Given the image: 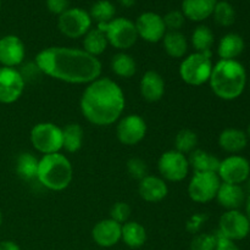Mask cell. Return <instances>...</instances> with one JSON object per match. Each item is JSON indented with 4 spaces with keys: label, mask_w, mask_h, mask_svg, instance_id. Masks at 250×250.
I'll use <instances>...</instances> for the list:
<instances>
[{
    "label": "cell",
    "mask_w": 250,
    "mask_h": 250,
    "mask_svg": "<svg viewBox=\"0 0 250 250\" xmlns=\"http://www.w3.org/2000/svg\"><path fill=\"white\" fill-rule=\"evenodd\" d=\"M20 73L22 75V77H23L24 82H34V81L38 80L39 77H41L43 73H42V71L39 70V67L37 66V63L34 62H27V63H23L22 65V68L21 70H19Z\"/></svg>",
    "instance_id": "obj_39"
},
{
    "label": "cell",
    "mask_w": 250,
    "mask_h": 250,
    "mask_svg": "<svg viewBox=\"0 0 250 250\" xmlns=\"http://www.w3.org/2000/svg\"><path fill=\"white\" fill-rule=\"evenodd\" d=\"M217 244V234L199 233L194 234L189 244L190 250H215Z\"/></svg>",
    "instance_id": "obj_35"
},
{
    "label": "cell",
    "mask_w": 250,
    "mask_h": 250,
    "mask_svg": "<svg viewBox=\"0 0 250 250\" xmlns=\"http://www.w3.org/2000/svg\"><path fill=\"white\" fill-rule=\"evenodd\" d=\"M110 66H111L112 72L120 78L128 80V78L133 77L137 72L136 60L129 54L125 53V51L115 54L111 59Z\"/></svg>",
    "instance_id": "obj_27"
},
{
    "label": "cell",
    "mask_w": 250,
    "mask_h": 250,
    "mask_svg": "<svg viewBox=\"0 0 250 250\" xmlns=\"http://www.w3.org/2000/svg\"><path fill=\"white\" fill-rule=\"evenodd\" d=\"M142 98L148 103H156L165 94V81L159 72L149 70L142 76L139 82Z\"/></svg>",
    "instance_id": "obj_19"
},
{
    "label": "cell",
    "mask_w": 250,
    "mask_h": 250,
    "mask_svg": "<svg viewBox=\"0 0 250 250\" xmlns=\"http://www.w3.org/2000/svg\"><path fill=\"white\" fill-rule=\"evenodd\" d=\"M215 199L226 210H239L244 205L247 193L241 185L221 183Z\"/></svg>",
    "instance_id": "obj_20"
},
{
    "label": "cell",
    "mask_w": 250,
    "mask_h": 250,
    "mask_svg": "<svg viewBox=\"0 0 250 250\" xmlns=\"http://www.w3.org/2000/svg\"><path fill=\"white\" fill-rule=\"evenodd\" d=\"M217 142L222 150L231 155H237L247 148L249 139L247 137L246 131L234 128V127H229L219 134Z\"/></svg>",
    "instance_id": "obj_21"
},
{
    "label": "cell",
    "mask_w": 250,
    "mask_h": 250,
    "mask_svg": "<svg viewBox=\"0 0 250 250\" xmlns=\"http://www.w3.org/2000/svg\"><path fill=\"white\" fill-rule=\"evenodd\" d=\"M39 159L32 153H21L16 161V172L22 180L32 181L37 178Z\"/></svg>",
    "instance_id": "obj_31"
},
{
    "label": "cell",
    "mask_w": 250,
    "mask_h": 250,
    "mask_svg": "<svg viewBox=\"0 0 250 250\" xmlns=\"http://www.w3.org/2000/svg\"><path fill=\"white\" fill-rule=\"evenodd\" d=\"M244 208H246V212H244V214L247 215V217H248L250 221V193L247 195L246 203H244Z\"/></svg>",
    "instance_id": "obj_44"
},
{
    "label": "cell",
    "mask_w": 250,
    "mask_h": 250,
    "mask_svg": "<svg viewBox=\"0 0 250 250\" xmlns=\"http://www.w3.org/2000/svg\"><path fill=\"white\" fill-rule=\"evenodd\" d=\"M84 131L78 124H68L62 128V149L67 153H77L83 146Z\"/></svg>",
    "instance_id": "obj_28"
},
{
    "label": "cell",
    "mask_w": 250,
    "mask_h": 250,
    "mask_svg": "<svg viewBox=\"0 0 250 250\" xmlns=\"http://www.w3.org/2000/svg\"><path fill=\"white\" fill-rule=\"evenodd\" d=\"M115 14H116V9L109 0H98L93 4L89 12L92 21L97 22V24L107 23L115 19Z\"/></svg>",
    "instance_id": "obj_32"
},
{
    "label": "cell",
    "mask_w": 250,
    "mask_h": 250,
    "mask_svg": "<svg viewBox=\"0 0 250 250\" xmlns=\"http://www.w3.org/2000/svg\"><path fill=\"white\" fill-rule=\"evenodd\" d=\"M34 62L43 75L70 84H89L102 77L103 65L83 49L49 46L36 55Z\"/></svg>",
    "instance_id": "obj_1"
},
{
    "label": "cell",
    "mask_w": 250,
    "mask_h": 250,
    "mask_svg": "<svg viewBox=\"0 0 250 250\" xmlns=\"http://www.w3.org/2000/svg\"><path fill=\"white\" fill-rule=\"evenodd\" d=\"M247 182H248V192L250 193V178L248 181H247Z\"/></svg>",
    "instance_id": "obj_48"
},
{
    "label": "cell",
    "mask_w": 250,
    "mask_h": 250,
    "mask_svg": "<svg viewBox=\"0 0 250 250\" xmlns=\"http://www.w3.org/2000/svg\"><path fill=\"white\" fill-rule=\"evenodd\" d=\"M175 150L182 154H190L193 150L197 149L198 136L192 129H181L175 137Z\"/></svg>",
    "instance_id": "obj_34"
},
{
    "label": "cell",
    "mask_w": 250,
    "mask_h": 250,
    "mask_svg": "<svg viewBox=\"0 0 250 250\" xmlns=\"http://www.w3.org/2000/svg\"><path fill=\"white\" fill-rule=\"evenodd\" d=\"M215 36L211 28L205 24H199L192 32L190 43L197 53H210L214 45Z\"/></svg>",
    "instance_id": "obj_30"
},
{
    "label": "cell",
    "mask_w": 250,
    "mask_h": 250,
    "mask_svg": "<svg viewBox=\"0 0 250 250\" xmlns=\"http://www.w3.org/2000/svg\"><path fill=\"white\" fill-rule=\"evenodd\" d=\"M163 45L170 58L182 59L188 51V41L181 31H167L163 38Z\"/></svg>",
    "instance_id": "obj_26"
},
{
    "label": "cell",
    "mask_w": 250,
    "mask_h": 250,
    "mask_svg": "<svg viewBox=\"0 0 250 250\" xmlns=\"http://www.w3.org/2000/svg\"><path fill=\"white\" fill-rule=\"evenodd\" d=\"M246 133H247V137H248V139H250V124L248 125V127H247Z\"/></svg>",
    "instance_id": "obj_46"
},
{
    "label": "cell",
    "mask_w": 250,
    "mask_h": 250,
    "mask_svg": "<svg viewBox=\"0 0 250 250\" xmlns=\"http://www.w3.org/2000/svg\"><path fill=\"white\" fill-rule=\"evenodd\" d=\"M119 1L124 7H132L136 4L137 0H119Z\"/></svg>",
    "instance_id": "obj_45"
},
{
    "label": "cell",
    "mask_w": 250,
    "mask_h": 250,
    "mask_svg": "<svg viewBox=\"0 0 250 250\" xmlns=\"http://www.w3.org/2000/svg\"><path fill=\"white\" fill-rule=\"evenodd\" d=\"M146 229L137 221H127L122 225L121 241L131 249H138L146 244Z\"/></svg>",
    "instance_id": "obj_25"
},
{
    "label": "cell",
    "mask_w": 250,
    "mask_h": 250,
    "mask_svg": "<svg viewBox=\"0 0 250 250\" xmlns=\"http://www.w3.org/2000/svg\"><path fill=\"white\" fill-rule=\"evenodd\" d=\"M158 170L163 180L181 182L188 176L190 166L185 154L172 149L161 154L158 160Z\"/></svg>",
    "instance_id": "obj_10"
},
{
    "label": "cell",
    "mask_w": 250,
    "mask_h": 250,
    "mask_svg": "<svg viewBox=\"0 0 250 250\" xmlns=\"http://www.w3.org/2000/svg\"><path fill=\"white\" fill-rule=\"evenodd\" d=\"M2 225V215H1V211H0V226Z\"/></svg>",
    "instance_id": "obj_47"
},
{
    "label": "cell",
    "mask_w": 250,
    "mask_h": 250,
    "mask_svg": "<svg viewBox=\"0 0 250 250\" xmlns=\"http://www.w3.org/2000/svg\"><path fill=\"white\" fill-rule=\"evenodd\" d=\"M138 193L144 202L159 203L167 197L168 187L166 181L159 176L146 175L139 181Z\"/></svg>",
    "instance_id": "obj_18"
},
{
    "label": "cell",
    "mask_w": 250,
    "mask_h": 250,
    "mask_svg": "<svg viewBox=\"0 0 250 250\" xmlns=\"http://www.w3.org/2000/svg\"><path fill=\"white\" fill-rule=\"evenodd\" d=\"M97 28L106 36L107 43L117 50H128L138 41L136 24L126 17H115L107 23H98Z\"/></svg>",
    "instance_id": "obj_6"
},
{
    "label": "cell",
    "mask_w": 250,
    "mask_h": 250,
    "mask_svg": "<svg viewBox=\"0 0 250 250\" xmlns=\"http://www.w3.org/2000/svg\"><path fill=\"white\" fill-rule=\"evenodd\" d=\"M207 221L208 216L205 214H194L188 219L187 224H186V229H187L189 233L197 234L202 231L203 226H204Z\"/></svg>",
    "instance_id": "obj_40"
},
{
    "label": "cell",
    "mask_w": 250,
    "mask_h": 250,
    "mask_svg": "<svg viewBox=\"0 0 250 250\" xmlns=\"http://www.w3.org/2000/svg\"><path fill=\"white\" fill-rule=\"evenodd\" d=\"M126 106L122 88L109 77H99L87 84L80 100L84 119L94 126H111L121 119Z\"/></svg>",
    "instance_id": "obj_2"
},
{
    "label": "cell",
    "mask_w": 250,
    "mask_h": 250,
    "mask_svg": "<svg viewBox=\"0 0 250 250\" xmlns=\"http://www.w3.org/2000/svg\"><path fill=\"white\" fill-rule=\"evenodd\" d=\"M26 82L17 68L0 67V103L12 104L23 94Z\"/></svg>",
    "instance_id": "obj_14"
},
{
    "label": "cell",
    "mask_w": 250,
    "mask_h": 250,
    "mask_svg": "<svg viewBox=\"0 0 250 250\" xmlns=\"http://www.w3.org/2000/svg\"><path fill=\"white\" fill-rule=\"evenodd\" d=\"M146 134V122L137 114L121 117L116 126V137L124 146H133L141 143Z\"/></svg>",
    "instance_id": "obj_13"
},
{
    "label": "cell",
    "mask_w": 250,
    "mask_h": 250,
    "mask_svg": "<svg viewBox=\"0 0 250 250\" xmlns=\"http://www.w3.org/2000/svg\"><path fill=\"white\" fill-rule=\"evenodd\" d=\"M134 24L138 38H142L148 43H158L163 41L164 36L167 32L163 16L153 11H146L139 15Z\"/></svg>",
    "instance_id": "obj_15"
},
{
    "label": "cell",
    "mask_w": 250,
    "mask_h": 250,
    "mask_svg": "<svg viewBox=\"0 0 250 250\" xmlns=\"http://www.w3.org/2000/svg\"><path fill=\"white\" fill-rule=\"evenodd\" d=\"M92 17L82 7H70L58 19V28L71 39L83 38L92 28Z\"/></svg>",
    "instance_id": "obj_8"
},
{
    "label": "cell",
    "mask_w": 250,
    "mask_h": 250,
    "mask_svg": "<svg viewBox=\"0 0 250 250\" xmlns=\"http://www.w3.org/2000/svg\"><path fill=\"white\" fill-rule=\"evenodd\" d=\"M212 53H193L186 56L181 62L178 73L181 80L193 87L209 83L214 63L211 61Z\"/></svg>",
    "instance_id": "obj_5"
},
{
    "label": "cell",
    "mask_w": 250,
    "mask_h": 250,
    "mask_svg": "<svg viewBox=\"0 0 250 250\" xmlns=\"http://www.w3.org/2000/svg\"><path fill=\"white\" fill-rule=\"evenodd\" d=\"M46 9L54 15L60 16L61 14L70 9V1L68 0H46L45 1Z\"/></svg>",
    "instance_id": "obj_41"
},
{
    "label": "cell",
    "mask_w": 250,
    "mask_h": 250,
    "mask_svg": "<svg viewBox=\"0 0 250 250\" xmlns=\"http://www.w3.org/2000/svg\"><path fill=\"white\" fill-rule=\"evenodd\" d=\"M248 84H249V88H250V80L248 81Z\"/></svg>",
    "instance_id": "obj_50"
},
{
    "label": "cell",
    "mask_w": 250,
    "mask_h": 250,
    "mask_svg": "<svg viewBox=\"0 0 250 250\" xmlns=\"http://www.w3.org/2000/svg\"><path fill=\"white\" fill-rule=\"evenodd\" d=\"M221 180L215 172H194L188 185V195L194 203L207 204L216 198Z\"/></svg>",
    "instance_id": "obj_9"
},
{
    "label": "cell",
    "mask_w": 250,
    "mask_h": 250,
    "mask_svg": "<svg viewBox=\"0 0 250 250\" xmlns=\"http://www.w3.org/2000/svg\"><path fill=\"white\" fill-rule=\"evenodd\" d=\"M163 19L167 31H180L186 22V17L181 10H171Z\"/></svg>",
    "instance_id": "obj_36"
},
{
    "label": "cell",
    "mask_w": 250,
    "mask_h": 250,
    "mask_svg": "<svg viewBox=\"0 0 250 250\" xmlns=\"http://www.w3.org/2000/svg\"><path fill=\"white\" fill-rule=\"evenodd\" d=\"M106 36L98 28H90V31L83 37V50L89 55L98 58L107 49Z\"/></svg>",
    "instance_id": "obj_29"
},
{
    "label": "cell",
    "mask_w": 250,
    "mask_h": 250,
    "mask_svg": "<svg viewBox=\"0 0 250 250\" xmlns=\"http://www.w3.org/2000/svg\"><path fill=\"white\" fill-rule=\"evenodd\" d=\"M0 9H1V0H0Z\"/></svg>",
    "instance_id": "obj_49"
},
{
    "label": "cell",
    "mask_w": 250,
    "mask_h": 250,
    "mask_svg": "<svg viewBox=\"0 0 250 250\" xmlns=\"http://www.w3.org/2000/svg\"><path fill=\"white\" fill-rule=\"evenodd\" d=\"M127 171L132 178L141 181L142 178L148 175V166H146V161L142 159L131 158L127 161Z\"/></svg>",
    "instance_id": "obj_38"
},
{
    "label": "cell",
    "mask_w": 250,
    "mask_h": 250,
    "mask_svg": "<svg viewBox=\"0 0 250 250\" xmlns=\"http://www.w3.org/2000/svg\"><path fill=\"white\" fill-rule=\"evenodd\" d=\"M73 178V167L66 155L48 154L39 159L37 180L43 187L53 192L65 190Z\"/></svg>",
    "instance_id": "obj_4"
},
{
    "label": "cell",
    "mask_w": 250,
    "mask_h": 250,
    "mask_svg": "<svg viewBox=\"0 0 250 250\" xmlns=\"http://www.w3.org/2000/svg\"><path fill=\"white\" fill-rule=\"evenodd\" d=\"M131 211V207L127 203L117 202L112 205L111 210H110V219L119 222L120 225H124L128 221Z\"/></svg>",
    "instance_id": "obj_37"
},
{
    "label": "cell",
    "mask_w": 250,
    "mask_h": 250,
    "mask_svg": "<svg viewBox=\"0 0 250 250\" xmlns=\"http://www.w3.org/2000/svg\"><path fill=\"white\" fill-rule=\"evenodd\" d=\"M26 58L24 43L15 34H7L0 38V63L4 67L21 66Z\"/></svg>",
    "instance_id": "obj_16"
},
{
    "label": "cell",
    "mask_w": 250,
    "mask_h": 250,
    "mask_svg": "<svg viewBox=\"0 0 250 250\" xmlns=\"http://www.w3.org/2000/svg\"><path fill=\"white\" fill-rule=\"evenodd\" d=\"M217 176L221 182L243 185L250 178V163L242 155H229L220 161Z\"/></svg>",
    "instance_id": "obj_12"
},
{
    "label": "cell",
    "mask_w": 250,
    "mask_h": 250,
    "mask_svg": "<svg viewBox=\"0 0 250 250\" xmlns=\"http://www.w3.org/2000/svg\"><path fill=\"white\" fill-rule=\"evenodd\" d=\"M0 250H21V248L14 241H1L0 242Z\"/></svg>",
    "instance_id": "obj_43"
},
{
    "label": "cell",
    "mask_w": 250,
    "mask_h": 250,
    "mask_svg": "<svg viewBox=\"0 0 250 250\" xmlns=\"http://www.w3.org/2000/svg\"><path fill=\"white\" fill-rule=\"evenodd\" d=\"M250 233V221L241 210H226L219 220L217 234L232 242L243 241Z\"/></svg>",
    "instance_id": "obj_11"
},
{
    "label": "cell",
    "mask_w": 250,
    "mask_h": 250,
    "mask_svg": "<svg viewBox=\"0 0 250 250\" xmlns=\"http://www.w3.org/2000/svg\"><path fill=\"white\" fill-rule=\"evenodd\" d=\"M122 225L112 219L100 220L92 229V238L102 248H111L121 241Z\"/></svg>",
    "instance_id": "obj_17"
},
{
    "label": "cell",
    "mask_w": 250,
    "mask_h": 250,
    "mask_svg": "<svg viewBox=\"0 0 250 250\" xmlns=\"http://www.w3.org/2000/svg\"><path fill=\"white\" fill-rule=\"evenodd\" d=\"M220 159L214 154L208 153L202 149H195L188 156V163L194 172H215L217 173Z\"/></svg>",
    "instance_id": "obj_24"
},
{
    "label": "cell",
    "mask_w": 250,
    "mask_h": 250,
    "mask_svg": "<svg viewBox=\"0 0 250 250\" xmlns=\"http://www.w3.org/2000/svg\"><path fill=\"white\" fill-rule=\"evenodd\" d=\"M246 48V43L241 34L227 33L220 39L217 45V55L220 60H237Z\"/></svg>",
    "instance_id": "obj_23"
},
{
    "label": "cell",
    "mask_w": 250,
    "mask_h": 250,
    "mask_svg": "<svg viewBox=\"0 0 250 250\" xmlns=\"http://www.w3.org/2000/svg\"><path fill=\"white\" fill-rule=\"evenodd\" d=\"M31 143L43 155L60 153L62 149V128L53 122H41L31 129Z\"/></svg>",
    "instance_id": "obj_7"
},
{
    "label": "cell",
    "mask_w": 250,
    "mask_h": 250,
    "mask_svg": "<svg viewBox=\"0 0 250 250\" xmlns=\"http://www.w3.org/2000/svg\"><path fill=\"white\" fill-rule=\"evenodd\" d=\"M212 93L219 99L232 102L241 97L248 84V75L238 60H219L209 80Z\"/></svg>",
    "instance_id": "obj_3"
},
{
    "label": "cell",
    "mask_w": 250,
    "mask_h": 250,
    "mask_svg": "<svg viewBox=\"0 0 250 250\" xmlns=\"http://www.w3.org/2000/svg\"><path fill=\"white\" fill-rule=\"evenodd\" d=\"M217 0H183L181 11L186 19L193 22H203L212 16Z\"/></svg>",
    "instance_id": "obj_22"
},
{
    "label": "cell",
    "mask_w": 250,
    "mask_h": 250,
    "mask_svg": "<svg viewBox=\"0 0 250 250\" xmlns=\"http://www.w3.org/2000/svg\"><path fill=\"white\" fill-rule=\"evenodd\" d=\"M215 250H241V249H239V247L237 246L236 242H232L229 241V239L224 238V237L217 234V244Z\"/></svg>",
    "instance_id": "obj_42"
},
{
    "label": "cell",
    "mask_w": 250,
    "mask_h": 250,
    "mask_svg": "<svg viewBox=\"0 0 250 250\" xmlns=\"http://www.w3.org/2000/svg\"><path fill=\"white\" fill-rule=\"evenodd\" d=\"M215 22L221 27H229L236 21V10L226 0L217 1L212 12Z\"/></svg>",
    "instance_id": "obj_33"
}]
</instances>
